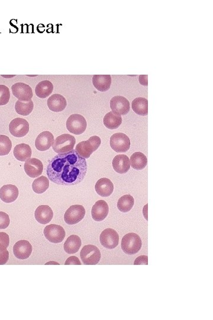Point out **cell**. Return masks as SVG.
I'll list each match as a JSON object with an SVG mask.
<instances>
[{"mask_svg": "<svg viewBox=\"0 0 213 320\" xmlns=\"http://www.w3.org/2000/svg\"><path fill=\"white\" fill-rule=\"evenodd\" d=\"M87 163L73 150L59 154L49 162L46 173L49 180L63 186H74L83 181L87 173Z\"/></svg>", "mask_w": 213, "mask_h": 320, "instance_id": "cell-1", "label": "cell"}, {"mask_svg": "<svg viewBox=\"0 0 213 320\" xmlns=\"http://www.w3.org/2000/svg\"><path fill=\"white\" fill-rule=\"evenodd\" d=\"M142 246L140 237L136 233L130 232L122 238V249L125 254L133 255L138 253Z\"/></svg>", "mask_w": 213, "mask_h": 320, "instance_id": "cell-2", "label": "cell"}, {"mask_svg": "<svg viewBox=\"0 0 213 320\" xmlns=\"http://www.w3.org/2000/svg\"><path fill=\"white\" fill-rule=\"evenodd\" d=\"M102 143L100 137L93 136L86 142H82L76 146L75 151L79 155L85 159H89L91 154L97 149Z\"/></svg>", "mask_w": 213, "mask_h": 320, "instance_id": "cell-3", "label": "cell"}, {"mask_svg": "<svg viewBox=\"0 0 213 320\" xmlns=\"http://www.w3.org/2000/svg\"><path fill=\"white\" fill-rule=\"evenodd\" d=\"M75 143V138L72 135L68 134H62L56 138L53 148L56 153H67L73 150Z\"/></svg>", "mask_w": 213, "mask_h": 320, "instance_id": "cell-4", "label": "cell"}, {"mask_svg": "<svg viewBox=\"0 0 213 320\" xmlns=\"http://www.w3.org/2000/svg\"><path fill=\"white\" fill-rule=\"evenodd\" d=\"M80 256L84 265H95L99 263L102 255L96 246L87 245L82 249Z\"/></svg>", "mask_w": 213, "mask_h": 320, "instance_id": "cell-5", "label": "cell"}, {"mask_svg": "<svg viewBox=\"0 0 213 320\" xmlns=\"http://www.w3.org/2000/svg\"><path fill=\"white\" fill-rule=\"evenodd\" d=\"M68 131L75 135H81L86 131L87 123L86 118L80 114H73L68 118L66 124Z\"/></svg>", "mask_w": 213, "mask_h": 320, "instance_id": "cell-6", "label": "cell"}, {"mask_svg": "<svg viewBox=\"0 0 213 320\" xmlns=\"http://www.w3.org/2000/svg\"><path fill=\"white\" fill-rule=\"evenodd\" d=\"M110 146L117 153H125L130 149V140L124 133H116L110 138Z\"/></svg>", "mask_w": 213, "mask_h": 320, "instance_id": "cell-7", "label": "cell"}, {"mask_svg": "<svg viewBox=\"0 0 213 320\" xmlns=\"http://www.w3.org/2000/svg\"><path fill=\"white\" fill-rule=\"evenodd\" d=\"M86 210L83 206L75 205L71 206L64 215L65 222L68 225H75L83 220L86 215Z\"/></svg>", "mask_w": 213, "mask_h": 320, "instance_id": "cell-8", "label": "cell"}, {"mask_svg": "<svg viewBox=\"0 0 213 320\" xmlns=\"http://www.w3.org/2000/svg\"><path fill=\"white\" fill-rule=\"evenodd\" d=\"M43 233L46 239L53 243H62L66 235L64 228L56 224L46 226Z\"/></svg>", "mask_w": 213, "mask_h": 320, "instance_id": "cell-9", "label": "cell"}, {"mask_svg": "<svg viewBox=\"0 0 213 320\" xmlns=\"http://www.w3.org/2000/svg\"><path fill=\"white\" fill-rule=\"evenodd\" d=\"M9 131L13 136L21 138L28 134L29 124L26 119L16 118L11 121L9 124Z\"/></svg>", "mask_w": 213, "mask_h": 320, "instance_id": "cell-10", "label": "cell"}, {"mask_svg": "<svg viewBox=\"0 0 213 320\" xmlns=\"http://www.w3.org/2000/svg\"><path fill=\"white\" fill-rule=\"evenodd\" d=\"M110 107L111 112L116 115H125L129 112L130 103L124 96H114L110 100Z\"/></svg>", "mask_w": 213, "mask_h": 320, "instance_id": "cell-11", "label": "cell"}, {"mask_svg": "<svg viewBox=\"0 0 213 320\" xmlns=\"http://www.w3.org/2000/svg\"><path fill=\"white\" fill-rule=\"evenodd\" d=\"M100 241L102 245L105 248L114 249L119 245V235L116 230L106 229L101 234Z\"/></svg>", "mask_w": 213, "mask_h": 320, "instance_id": "cell-12", "label": "cell"}, {"mask_svg": "<svg viewBox=\"0 0 213 320\" xmlns=\"http://www.w3.org/2000/svg\"><path fill=\"white\" fill-rule=\"evenodd\" d=\"M12 91L14 96L21 102H29L34 96L31 87L23 83H18L13 85Z\"/></svg>", "mask_w": 213, "mask_h": 320, "instance_id": "cell-13", "label": "cell"}, {"mask_svg": "<svg viewBox=\"0 0 213 320\" xmlns=\"http://www.w3.org/2000/svg\"><path fill=\"white\" fill-rule=\"evenodd\" d=\"M31 244L27 240L18 241L13 246V253L16 258L20 260L28 259L32 253Z\"/></svg>", "mask_w": 213, "mask_h": 320, "instance_id": "cell-14", "label": "cell"}, {"mask_svg": "<svg viewBox=\"0 0 213 320\" xmlns=\"http://www.w3.org/2000/svg\"><path fill=\"white\" fill-rule=\"evenodd\" d=\"M24 169L27 176L32 178H36L42 174L43 165L40 160L33 158L26 161Z\"/></svg>", "mask_w": 213, "mask_h": 320, "instance_id": "cell-15", "label": "cell"}, {"mask_svg": "<svg viewBox=\"0 0 213 320\" xmlns=\"http://www.w3.org/2000/svg\"><path fill=\"white\" fill-rule=\"evenodd\" d=\"M109 213L107 203L105 200H98L92 208L91 215L92 219L97 222L105 220Z\"/></svg>", "mask_w": 213, "mask_h": 320, "instance_id": "cell-16", "label": "cell"}, {"mask_svg": "<svg viewBox=\"0 0 213 320\" xmlns=\"http://www.w3.org/2000/svg\"><path fill=\"white\" fill-rule=\"evenodd\" d=\"M54 142V137L51 132H43L38 135L35 141L36 148L38 151H45L53 145Z\"/></svg>", "mask_w": 213, "mask_h": 320, "instance_id": "cell-17", "label": "cell"}, {"mask_svg": "<svg viewBox=\"0 0 213 320\" xmlns=\"http://www.w3.org/2000/svg\"><path fill=\"white\" fill-rule=\"evenodd\" d=\"M18 189L13 184H7L0 189V199L5 203L15 202L18 196Z\"/></svg>", "mask_w": 213, "mask_h": 320, "instance_id": "cell-18", "label": "cell"}, {"mask_svg": "<svg viewBox=\"0 0 213 320\" xmlns=\"http://www.w3.org/2000/svg\"><path fill=\"white\" fill-rule=\"evenodd\" d=\"M36 220L43 225L50 222L53 217V213L50 207L48 205H40L35 211Z\"/></svg>", "mask_w": 213, "mask_h": 320, "instance_id": "cell-19", "label": "cell"}, {"mask_svg": "<svg viewBox=\"0 0 213 320\" xmlns=\"http://www.w3.org/2000/svg\"><path fill=\"white\" fill-rule=\"evenodd\" d=\"M95 191L100 196H110L114 191V184L110 179L102 178L97 181L95 186Z\"/></svg>", "mask_w": 213, "mask_h": 320, "instance_id": "cell-20", "label": "cell"}, {"mask_svg": "<svg viewBox=\"0 0 213 320\" xmlns=\"http://www.w3.org/2000/svg\"><path fill=\"white\" fill-rule=\"evenodd\" d=\"M48 107L54 112H61L67 107L66 99L61 94H54L48 99Z\"/></svg>", "mask_w": 213, "mask_h": 320, "instance_id": "cell-21", "label": "cell"}, {"mask_svg": "<svg viewBox=\"0 0 213 320\" xmlns=\"http://www.w3.org/2000/svg\"><path fill=\"white\" fill-rule=\"evenodd\" d=\"M112 165L115 172L119 174H125L130 170V160L127 156L120 154L114 157Z\"/></svg>", "mask_w": 213, "mask_h": 320, "instance_id": "cell-22", "label": "cell"}, {"mask_svg": "<svg viewBox=\"0 0 213 320\" xmlns=\"http://www.w3.org/2000/svg\"><path fill=\"white\" fill-rule=\"evenodd\" d=\"M92 83L97 90L105 92L110 89L111 85L110 75H94Z\"/></svg>", "mask_w": 213, "mask_h": 320, "instance_id": "cell-23", "label": "cell"}, {"mask_svg": "<svg viewBox=\"0 0 213 320\" xmlns=\"http://www.w3.org/2000/svg\"><path fill=\"white\" fill-rule=\"evenodd\" d=\"M14 156L16 159L20 161H26L31 159L32 157V149L31 146L26 143H20L16 145L13 151Z\"/></svg>", "mask_w": 213, "mask_h": 320, "instance_id": "cell-24", "label": "cell"}, {"mask_svg": "<svg viewBox=\"0 0 213 320\" xmlns=\"http://www.w3.org/2000/svg\"><path fill=\"white\" fill-rule=\"evenodd\" d=\"M82 241L79 236L72 235L67 238L64 243V250L68 254H72L77 253L81 248Z\"/></svg>", "mask_w": 213, "mask_h": 320, "instance_id": "cell-25", "label": "cell"}, {"mask_svg": "<svg viewBox=\"0 0 213 320\" xmlns=\"http://www.w3.org/2000/svg\"><path fill=\"white\" fill-rule=\"evenodd\" d=\"M53 91V84L49 80L41 81L36 87L35 93L40 99H45L50 96Z\"/></svg>", "mask_w": 213, "mask_h": 320, "instance_id": "cell-26", "label": "cell"}, {"mask_svg": "<svg viewBox=\"0 0 213 320\" xmlns=\"http://www.w3.org/2000/svg\"><path fill=\"white\" fill-rule=\"evenodd\" d=\"M103 123L108 129H116L121 125L122 118L121 116L117 115L112 112H109L104 118Z\"/></svg>", "mask_w": 213, "mask_h": 320, "instance_id": "cell-27", "label": "cell"}, {"mask_svg": "<svg viewBox=\"0 0 213 320\" xmlns=\"http://www.w3.org/2000/svg\"><path fill=\"white\" fill-rule=\"evenodd\" d=\"M132 108L138 115L146 116L148 114V101L143 97H138L132 102Z\"/></svg>", "mask_w": 213, "mask_h": 320, "instance_id": "cell-28", "label": "cell"}, {"mask_svg": "<svg viewBox=\"0 0 213 320\" xmlns=\"http://www.w3.org/2000/svg\"><path fill=\"white\" fill-rule=\"evenodd\" d=\"M130 162L133 169L141 170L144 169L147 165V157L141 152H136L131 156Z\"/></svg>", "mask_w": 213, "mask_h": 320, "instance_id": "cell-29", "label": "cell"}, {"mask_svg": "<svg viewBox=\"0 0 213 320\" xmlns=\"http://www.w3.org/2000/svg\"><path fill=\"white\" fill-rule=\"evenodd\" d=\"M135 199L130 195H125L120 198L117 202V208L122 213H128L133 207Z\"/></svg>", "mask_w": 213, "mask_h": 320, "instance_id": "cell-30", "label": "cell"}, {"mask_svg": "<svg viewBox=\"0 0 213 320\" xmlns=\"http://www.w3.org/2000/svg\"><path fill=\"white\" fill-rule=\"evenodd\" d=\"M49 187V179L45 176H40L34 181L32 184V189L36 194H42L44 193Z\"/></svg>", "mask_w": 213, "mask_h": 320, "instance_id": "cell-31", "label": "cell"}, {"mask_svg": "<svg viewBox=\"0 0 213 320\" xmlns=\"http://www.w3.org/2000/svg\"><path fill=\"white\" fill-rule=\"evenodd\" d=\"M34 108V102L32 100L27 102L18 100L16 103L15 110L16 112L21 116H28L32 112Z\"/></svg>", "mask_w": 213, "mask_h": 320, "instance_id": "cell-32", "label": "cell"}, {"mask_svg": "<svg viewBox=\"0 0 213 320\" xmlns=\"http://www.w3.org/2000/svg\"><path fill=\"white\" fill-rule=\"evenodd\" d=\"M12 148V142L5 135H0V156H6Z\"/></svg>", "mask_w": 213, "mask_h": 320, "instance_id": "cell-33", "label": "cell"}, {"mask_svg": "<svg viewBox=\"0 0 213 320\" xmlns=\"http://www.w3.org/2000/svg\"><path fill=\"white\" fill-rule=\"evenodd\" d=\"M10 99L9 88L5 85H0V106L7 105Z\"/></svg>", "mask_w": 213, "mask_h": 320, "instance_id": "cell-34", "label": "cell"}, {"mask_svg": "<svg viewBox=\"0 0 213 320\" xmlns=\"http://www.w3.org/2000/svg\"><path fill=\"white\" fill-rule=\"evenodd\" d=\"M10 223V217L4 212H0V230H4L9 227Z\"/></svg>", "mask_w": 213, "mask_h": 320, "instance_id": "cell-35", "label": "cell"}, {"mask_svg": "<svg viewBox=\"0 0 213 320\" xmlns=\"http://www.w3.org/2000/svg\"><path fill=\"white\" fill-rule=\"evenodd\" d=\"M9 259V253L7 248L0 246V265L7 264Z\"/></svg>", "mask_w": 213, "mask_h": 320, "instance_id": "cell-36", "label": "cell"}, {"mask_svg": "<svg viewBox=\"0 0 213 320\" xmlns=\"http://www.w3.org/2000/svg\"><path fill=\"white\" fill-rule=\"evenodd\" d=\"M10 238L5 232H0V246L7 248L9 246Z\"/></svg>", "mask_w": 213, "mask_h": 320, "instance_id": "cell-37", "label": "cell"}, {"mask_svg": "<svg viewBox=\"0 0 213 320\" xmlns=\"http://www.w3.org/2000/svg\"><path fill=\"white\" fill-rule=\"evenodd\" d=\"M148 264V257L146 256H141L138 257L134 262V265H146Z\"/></svg>", "mask_w": 213, "mask_h": 320, "instance_id": "cell-38", "label": "cell"}, {"mask_svg": "<svg viewBox=\"0 0 213 320\" xmlns=\"http://www.w3.org/2000/svg\"><path fill=\"white\" fill-rule=\"evenodd\" d=\"M65 265H81V263L77 257L71 256L65 262Z\"/></svg>", "mask_w": 213, "mask_h": 320, "instance_id": "cell-39", "label": "cell"}]
</instances>
